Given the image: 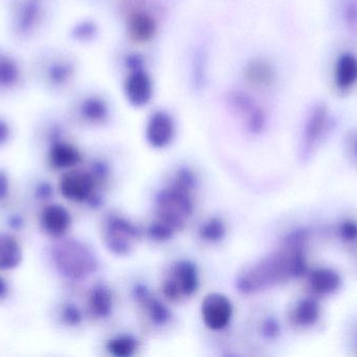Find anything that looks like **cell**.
Masks as SVG:
<instances>
[{"label": "cell", "mask_w": 357, "mask_h": 357, "mask_svg": "<svg viewBox=\"0 0 357 357\" xmlns=\"http://www.w3.org/2000/svg\"><path fill=\"white\" fill-rule=\"evenodd\" d=\"M75 65L68 61L56 62L50 68V79L56 85H64L75 75Z\"/></svg>", "instance_id": "24"}, {"label": "cell", "mask_w": 357, "mask_h": 357, "mask_svg": "<svg viewBox=\"0 0 357 357\" xmlns=\"http://www.w3.org/2000/svg\"><path fill=\"white\" fill-rule=\"evenodd\" d=\"M8 134H10V130H8V125L0 121V145L3 144L8 140Z\"/></svg>", "instance_id": "33"}, {"label": "cell", "mask_w": 357, "mask_h": 357, "mask_svg": "<svg viewBox=\"0 0 357 357\" xmlns=\"http://www.w3.org/2000/svg\"><path fill=\"white\" fill-rule=\"evenodd\" d=\"M335 83L342 90L349 89L357 82V59L351 54H344L335 66Z\"/></svg>", "instance_id": "21"}, {"label": "cell", "mask_w": 357, "mask_h": 357, "mask_svg": "<svg viewBox=\"0 0 357 357\" xmlns=\"http://www.w3.org/2000/svg\"><path fill=\"white\" fill-rule=\"evenodd\" d=\"M176 233L177 232L173 228L158 219L152 222L148 228V236L153 241H157V242H165V241L171 240Z\"/></svg>", "instance_id": "27"}, {"label": "cell", "mask_w": 357, "mask_h": 357, "mask_svg": "<svg viewBox=\"0 0 357 357\" xmlns=\"http://www.w3.org/2000/svg\"><path fill=\"white\" fill-rule=\"evenodd\" d=\"M177 121L173 113L165 108H156L151 112L144 127L146 142L154 149H165L175 140Z\"/></svg>", "instance_id": "10"}, {"label": "cell", "mask_w": 357, "mask_h": 357, "mask_svg": "<svg viewBox=\"0 0 357 357\" xmlns=\"http://www.w3.org/2000/svg\"><path fill=\"white\" fill-rule=\"evenodd\" d=\"M110 96L100 92H93L81 101L79 111L84 121L94 126L109 123L113 115Z\"/></svg>", "instance_id": "13"}, {"label": "cell", "mask_w": 357, "mask_h": 357, "mask_svg": "<svg viewBox=\"0 0 357 357\" xmlns=\"http://www.w3.org/2000/svg\"><path fill=\"white\" fill-rule=\"evenodd\" d=\"M211 46L207 38L191 42L186 58V84L192 96H203L211 80Z\"/></svg>", "instance_id": "5"}, {"label": "cell", "mask_w": 357, "mask_h": 357, "mask_svg": "<svg viewBox=\"0 0 357 357\" xmlns=\"http://www.w3.org/2000/svg\"><path fill=\"white\" fill-rule=\"evenodd\" d=\"M39 193L41 197L50 196V194H52V188H50L48 184H43V186H41V188L39 189Z\"/></svg>", "instance_id": "36"}, {"label": "cell", "mask_w": 357, "mask_h": 357, "mask_svg": "<svg viewBox=\"0 0 357 357\" xmlns=\"http://www.w3.org/2000/svg\"><path fill=\"white\" fill-rule=\"evenodd\" d=\"M316 297L299 300L291 312V322L296 327L307 329L314 327L321 318V306Z\"/></svg>", "instance_id": "17"}, {"label": "cell", "mask_w": 357, "mask_h": 357, "mask_svg": "<svg viewBox=\"0 0 357 357\" xmlns=\"http://www.w3.org/2000/svg\"><path fill=\"white\" fill-rule=\"evenodd\" d=\"M138 349V341L131 335H119L112 337L107 344V350L115 357L133 356Z\"/></svg>", "instance_id": "22"}, {"label": "cell", "mask_w": 357, "mask_h": 357, "mask_svg": "<svg viewBox=\"0 0 357 357\" xmlns=\"http://www.w3.org/2000/svg\"><path fill=\"white\" fill-rule=\"evenodd\" d=\"M79 151L73 145L56 140L50 149V161L56 169H71L81 161Z\"/></svg>", "instance_id": "18"}, {"label": "cell", "mask_w": 357, "mask_h": 357, "mask_svg": "<svg viewBox=\"0 0 357 357\" xmlns=\"http://www.w3.org/2000/svg\"><path fill=\"white\" fill-rule=\"evenodd\" d=\"M54 263L63 276L73 280H81L96 272L98 268L93 252L77 240H68L56 247Z\"/></svg>", "instance_id": "4"}, {"label": "cell", "mask_w": 357, "mask_h": 357, "mask_svg": "<svg viewBox=\"0 0 357 357\" xmlns=\"http://www.w3.org/2000/svg\"><path fill=\"white\" fill-rule=\"evenodd\" d=\"M41 224L50 237L61 238L70 228L71 216L63 205H50L42 212Z\"/></svg>", "instance_id": "15"}, {"label": "cell", "mask_w": 357, "mask_h": 357, "mask_svg": "<svg viewBox=\"0 0 357 357\" xmlns=\"http://www.w3.org/2000/svg\"><path fill=\"white\" fill-rule=\"evenodd\" d=\"M241 85L252 94H266L275 82L274 67L262 56L248 57L241 66Z\"/></svg>", "instance_id": "9"}, {"label": "cell", "mask_w": 357, "mask_h": 357, "mask_svg": "<svg viewBox=\"0 0 357 357\" xmlns=\"http://www.w3.org/2000/svg\"><path fill=\"white\" fill-rule=\"evenodd\" d=\"M22 261V249L10 235L0 233V270H12Z\"/></svg>", "instance_id": "20"}, {"label": "cell", "mask_w": 357, "mask_h": 357, "mask_svg": "<svg viewBox=\"0 0 357 357\" xmlns=\"http://www.w3.org/2000/svg\"><path fill=\"white\" fill-rule=\"evenodd\" d=\"M337 236L344 243H356L357 241V221L356 220L345 219L337 226Z\"/></svg>", "instance_id": "28"}, {"label": "cell", "mask_w": 357, "mask_h": 357, "mask_svg": "<svg viewBox=\"0 0 357 357\" xmlns=\"http://www.w3.org/2000/svg\"><path fill=\"white\" fill-rule=\"evenodd\" d=\"M8 287L6 281L0 277V300L4 299L8 296Z\"/></svg>", "instance_id": "34"}, {"label": "cell", "mask_w": 357, "mask_h": 357, "mask_svg": "<svg viewBox=\"0 0 357 357\" xmlns=\"http://www.w3.org/2000/svg\"><path fill=\"white\" fill-rule=\"evenodd\" d=\"M10 182L8 175L0 170V201H3L8 196Z\"/></svg>", "instance_id": "32"}, {"label": "cell", "mask_w": 357, "mask_h": 357, "mask_svg": "<svg viewBox=\"0 0 357 357\" xmlns=\"http://www.w3.org/2000/svg\"><path fill=\"white\" fill-rule=\"evenodd\" d=\"M123 29L128 42L135 48H146L156 42L162 20L154 0H121Z\"/></svg>", "instance_id": "3"}, {"label": "cell", "mask_w": 357, "mask_h": 357, "mask_svg": "<svg viewBox=\"0 0 357 357\" xmlns=\"http://www.w3.org/2000/svg\"><path fill=\"white\" fill-rule=\"evenodd\" d=\"M202 320L210 330L220 331L228 326L233 316L230 300L222 293L206 296L201 305Z\"/></svg>", "instance_id": "12"}, {"label": "cell", "mask_w": 357, "mask_h": 357, "mask_svg": "<svg viewBox=\"0 0 357 357\" xmlns=\"http://www.w3.org/2000/svg\"><path fill=\"white\" fill-rule=\"evenodd\" d=\"M261 331L266 339L274 340L280 335V325L274 318H268L262 324Z\"/></svg>", "instance_id": "31"}, {"label": "cell", "mask_w": 357, "mask_h": 357, "mask_svg": "<svg viewBox=\"0 0 357 357\" xmlns=\"http://www.w3.org/2000/svg\"><path fill=\"white\" fill-rule=\"evenodd\" d=\"M307 284L314 297L333 295L339 291L342 280L340 275L331 268H319L307 275Z\"/></svg>", "instance_id": "16"}, {"label": "cell", "mask_w": 357, "mask_h": 357, "mask_svg": "<svg viewBox=\"0 0 357 357\" xmlns=\"http://www.w3.org/2000/svg\"><path fill=\"white\" fill-rule=\"evenodd\" d=\"M349 154L351 155L354 163L357 165V138L352 142L351 146H350Z\"/></svg>", "instance_id": "35"}, {"label": "cell", "mask_w": 357, "mask_h": 357, "mask_svg": "<svg viewBox=\"0 0 357 357\" xmlns=\"http://www.w3.org/2000/svg\"><path fill=\"white\" fill-rule=\"evenodd\" d=\"M140 236V228L123 216L111 214L102 222L105 245L114 255H129Z\"/></svg>", "instance_id": "6"}, {"label": "cell", "mask_w": 357, "mask_h": 357, "mask_svg": "<svg viewBox=\"0 0 357 357\" xmlns=\"http://www.w3.org/2000/svg\"><path fill=\"white\" fill-rule=\"evenodd\" d=\"M227 228L220 217H211L201 224L199 236L208 243H218L226 237Z\"/></svg>", "instance_id": "23"}, {"label": "cell", "mask_w": 357, "mask_h": 357, "mask_svg": "<svg viewBox=\"0 0 357 357\" xmlns=\"http://www.w3.org/2000/svg\"><path fill=\"white\" fill-rule=\"evenodd\" d=\"M113 308V296L110 289L105 284H98L91 289L88 298V309L96 319L110 316Z\"/></svg>", "instance_id": "19"}, {"label": "cell", "mask_w": 357, "mask_h": 357, "mask_svg": "<svg viewBox=\"0 0 357 357\" xmlns=\"http://www.w3.org/2000/svg\"><path fill=\"white\" fill-rule=\"evenodd\" d=\"M100 35V25L93 20H85L79 23L73 29L75 39L82 42H90L96 40Z\"/></svg>", "instance_id": "26"}, {"label": "cell", "mask_w": 357, "mask_h": 357, "mask_svg": "<svg viewBox=\"0 0 357 357\" xmlns=\"http://www.w3.org/2000/svg\"><path fill=\"white\" fill-rule=\"evenodd\" d=\"M199 285V270L189 260L174 264L169 276L162 282V293L169 301L178 302L197 293Z\"/></svg>", "instance_id": "8"}, {"label": "cell", "mask_w": 357, "mask_h": 357, "mask_svg": "<svg viewBox=\"0 0 357 357\" xmlns=\"http://www.w3.org/2000/svg\"><path fill=\"white\" fill-rule=\"evenodd\" d=\"M38 16H39V8L33 3L27 4L23 10L20 22H19L21 31H29L31 27L35 25L36 21L38 20Z\"/></svg>", "instance_id": "30"}, {"label": "cell", "mask_w": 357, "mask_h": 357, "mask_svg": "<svg viewBox=\"0 0 357 357\" xmlns=\"http://www.w3.org/2000/svg\"><path fill=\"white\" fill-rule=\"evenodd\" d=\"M229 108L243 119L251 133L259 134L266 123V113L256 101V96L248 92L243 86L231 88L225 94Z\"/></svg>", "instance_id": "7"}, {"label": "cell", "mask_w": 357, "mask_h": 357, "mask_svg": "<svg viewBox=\"0 0 357 357\" xmlns=\"http://www.w3.org/2000/svg\"><path fill=\"white\" fill-rule=\"evenodd\" d=\"M121 92L125 102L134 109L150 106L157 94V83L146 54L135 48L128 50L119 60Z\"/></svg>", "instance_id": "1"}, {"label": "cell", "mask_w": 357, "mask_h": 357, "mask_svg": "<svg viewBox=\"0 0 357 357\" xmlns=\"http://www.w3.org/2000/svg\"><path fill=\"white\" fill-rule=\"evenodd\" d=\"M96 178L91 172L70 170L60 180V191L63 196L75 203H93L96 205L94 190Z\"/></svg>", "instance_id": "11"}, {"label": "cell", "mask_w": 357, "mask_h": 357, "mask_svg": "<svg viewBox=\"0 0 357 357\" xmlns=\"http://www.w3.org/2000/svg\"><path fill=\"white\" fill-rule=\"evenodd\" d=\"M61 318L63 322L68 326H79L83 321V314L81 310L75 304H66L63 306L62 312H61Z\"/></svg>", "instance_id": "29"}, {"label": "cell", "mask_w": 357, "mask_h": 357, "mask_svg": "<svg viewBox=\"0 0 357 357\" xmlns=\"http://www.w3.org/2000/svg\"><path fill=\"white\" fill-rule=\"evenodd\" d=\"M195 186L192 171L181 168L169 186L160 191L156 201L157 219L173 228L182 230L193 213L191 192Z\"/></svg>", "instance_id": "2"}, {"label": "cell", "mask_w": 357, "mask_h": 357, "mask_svg": "<svg viewBox=\"0 0 357 357\" xmlns=\"http://www.w3.org/2000/svg\"><path fill=\"white\" fill-rule=\"evenodd\" d=\"M19 78L16 63L6 57H0V86L8 87L14 85Z\"/></svg>", "instance_id": "25"}, {"label": "cell", "mask_w": 357, "mask_h": 357, "mask_svg": "<svg viewBox=\"0 0 357 357\" xmlns=\"http://www.w3.org/2000/svg\"><path fill=\"white\" fill-rule=\"evenodd\" d=\"M133 293L136 301L146 309L153 324L157 326H165L171 322L172 314L169 308L160 300L153 297L146 286L142 284L136 285Z\"/></svg>", "instance_id": "14"}]
</instances>
